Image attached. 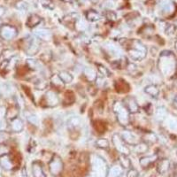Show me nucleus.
<instances>
[{"label": "nucleus", "instance_id": "nucleus-1", "mask_svg": "<svg viewBox=\"0 0 177 177\" xmlns=\"http://www.w3.org/2000/svg\"><path fill=\"white\" fill-rule=\"evenodd\" d=\"M128 51L130 57L135 60L144 59L146 55V48L145 45L137 40H132L130 48Z\"/></svg>", "mask_w": 177, "mask_h": 177}, {"label": "nucleus", "instance_id": "nucleus-2", "mask_svg": "<svg viewBox=\"0 0 177 177\" xmlns=\"http://www.w3.org/2000/svg\"><path fill=\"white\" fill-rule=\"evenodd\" d=\"M113 111L116 113L117 120L120 125L126 126L129 122V112L124 104L120 102H115L113 105Z\"/></svg>", "mask_w": 177, "mask_h": 177}, {"label": "nucleus", "instance_id": "nucleus-3", "mask_svg": "<svg viewBox=\"0 0 177 177\" xmlns=\"http://www.w3.org/2000/svg\"><path fill=\"white\" fill-rule=\"evenodd\" d=\"M113 144L115 146V148L119 150L122 155L128 156L130 152V150L126 145V143L124 142L122 137H120L118 134H114L113 135Z\"/></svg>", "mask_w": 177, "mask_h": 177}, {"label": "nucleus", "instance_id": "nucleus-4", "mask_svg": "<svg viewBox=\"0 0 177 177\" xmlns=\"http://www.w3.org/2000/svg\"><path fill=\"white\" fill-rule=\"evenodd\" d=\"M49 167H50V171L53 175H58L62 172L63 162L59 156L54 155L52 160H51L50 164H49Z\"/></svg>", "mask_w": 177, "mask_h": 177}, {"label": "nucleus", "instance_id": "nucleus-5", "mask_svg": "<svg viewBox=\"0 0 177 177\" xmlns=\"http://www.w3.org/2000/svg\"><path fill=\"white\" fill-rule=\"evenodd\" d=\"M43 103L45 104L44 106L53 107V106H56L59 104V97L56 95L55 92L50 91L47 92V93L45 94V96L42 98L41 105H43Z\"/></svg>", "mask_w": 177, "mask_h": 177}, {"label": "nucleus", "instance_id": "nucleus-6", "mask_svg": "<svg viewBox=\"0 0 177 177\" xmlns=\"http://www.w3.org/2000/svg\"><path fill=\"white\" fill-rule=\"evenodd\" d=\"M17 29L11 25H3L0 28V36L6 40H11L17 36Z\"/></svg>", "mask_w": 177, "mask_h": 177}, {"label": "nucleus", "instance_id": "nucleus-7", "mask_svg": "<svg viewBox=\"0 0 177 177\" xmlns=\"http://www.w3.org/2000/svg\"><path fill=\"white\" fill-rule=\"evenodd\" d=\"M124 106H126V108L128 109L129 113H135L138 112L139 110V106L137 102L135 101L134 97H127L124 100Z\"/></svg>", "mask_w": 177, "mask_h": 177}, {"label": "nucleus", "instance_id": "nucleus-8", "mask_svg": "<svg viewBox=\"0 0 177 177\" xmlns=\"http://www.w3.org/2000/svg\"><path fill=\"white\" fill-rule=\"evenodd\" d=\"M115 89L120 93H125L129 91V85L126 81L120 79L115 82Z\"/></svg>", "mask_w": 177, "mask_h": 177}, {"label": "nucleus", "instance_id": "nucleus-9", "mask_svg": "<svg viewBox=\"0 0 177 177\" xmlns=\"http://www.w3.org/2000/svg\"><path fill=\"white\" fill-rule=\"evenodd\" d=\"M32 172L34 177H46L43 171L42 166L39 162H34L32 164Z\"/></svg>", "mask_w": 177, "mask_h": 177}, {"label": "nucleus", "instance_id": "nucleus-10", "mask_svg": "<svg viewBox=\"0 0 177 177\" xmlns=\"http://www.w3.org/2000/svg\"><path fill=\"white\" fill-rule=\"evenodd\" d=\"M23 121L20 118H14L11 120V129L14 132H21L23 129Z\"/></svg>", "mask_w": 177, "mask_h": 177}, {"label": "nucleus", "instance_id": "nucleus-11", "mask_svg": "<svg viewBox=\"0 0 177 177\" xmlns=\"http://www.w3.org/2000/svg\"><path fill=\"white\" fill-rule=\"evenodd\" d=\"M42 22V19L41 17L38 16L37 14H31L30 16L28 17L27 21V26L29 27H37L40 22Z\"/></svg>", "mask_w": 177, "mask_h": 177}, {"label": "nucleus", "instance_id": "nucleus-12", "mask_svg": "<svg viewBox=\"0 0 177 177\" xmlns=\"http://www.w3.org/2000/svg\"><path fill=\"white\" fill-rule=\"evenodd\" d=\"M86 18L90 22H97L100 20V14L95 10H89L86 12Z\"/></svg>", "mask_w": 177, "mask_h": 177}, {"label": "nucleus", "instance_id": "nucleus-13", "mask_svg": "<svg viewBox=\"0 0 177 177\" xmlns=\"http://www.w3.org/2000/svg\"><path fill=\"white\" fill-rule=\"evenodd\" d=\"M58 75H59V77L60 78V80L62 81L65 84L66 83H70L73 81V79H74L73 75H71L70 73H68L67 71H61Z\"/></svg>", "mask_w": 177, "mask_h": 177}, {"label": "nucleus", "instance_id": "nucleus-14", "mask_svg": "<svg viewBox=\"0 0 177 177\" xmlns=\"http://www.w3.org/2000/svg\"><path fill=\"white\" fill-rule=\"evenodd\" d=\"M157 160V155L149 156V157H145L140 160V165L143 167H147L150 166L151 163H153Z\"/></svg>", "mask_w": 177, "mask_h": 177}, {"label": "nucleus", "instance_id": "nucleus-15", "mask_svg": "<svg viewBox=\"0 0 177 177\" xmlns=\"http://www.w3.org/2000/svg\"><path fill=\"white\" fill-rule=\"evenodd\" d=\"M122 139L124 140L125 143L129 144V145H135V139L133 134L129 131H125L122 134Z\"/></svg>", "mask_w": 177, "mask_h": 177}, {"label": "nucleus", "instance_id": "nucleus-16", "mask_svg": "<svg viewBox=\"0 0 177 177\" xmlns=\"http://www.w3.org/2000/svg\"><path fill=\"white\" fill-rule=\"evenodd\" d=\"M37 36L42 40L49 41L52 38V33L49 30H46V29H40L37 32Z\"/></svg>", "mask_w": 177, "mask_h": 177}, {"label": "nucleus", "instance_id": "nucleus-17", "mask_svg": "<svg viewBox=\"0 0 177 177\" xmlns=\"http://www.w3.org/2000/svg\"><path fill=\"white\" fill-rule=\"evenodd\" d=\"M38 50H39V45H38V43L36 42V41H31L30 43H29V45H28V47L27 48V54H29V55H35V54L37 53L38 52Z\"/></svg>", "mask_w": 177, "mask_h": 177}, {"label": "nucleus", "instance_id": "nucleus-18", "mask_svg": "<svg viewBox=\"0 0 177 177\" xmlns=\"http://www.w3.org/2000/svg\"><path fill=\"white\" fill-rule=\"evenodd\" d=\"M160 6L163 11L170 12L174 8V4L172 0H160Z\"/></svg>", "mask_w": 177, "mask_h": 177}, {"label": "nucleus", "instance_id": "nucleus-19", "mask_svg": "<svg viewBox=\"0 0 177 177\" xmlns=\"http://www.w3.org/2000/svg\"><path fill=\"white\" fill-rule=\"evenodd\" d=\"M169 169V161L167 160H161L158 166V171L160 174H165L166 172L168 171Z\"/></svg>", "mask_w": 177, "mask_h": 177}, {"label": "nucleus", "instance_id": "nucleus-20", "mask_svg": "<svg viewBox=\"0 0 177 177\" xmlns=\"http://www.w3.org/2000/svg\"><path fill=\"white\" fill-rule=\"evenodd\" d=\"M145 92L150 95L151 97H157L159 95V89L155 85H149L145 88Z\"/></svg>", "mask_w": 177, "mask_h": 177}, {"label": "nucleus", "instance_id": "nucleus-21", "mask_svg": "<svg viewBox=\"0 0 177 177\" xmlns=\"http://www.w3.org/2000/svg\"><path fill=\"white\" fill-rule=\"evenodd\" d=\"M84 75L88 78V80L90 81H95L97 78V74L94 70L90 67H87L84 69Z\"/></svg>", "mask_w": 177, "mask_h": 177}, {"label": "nucleus", "instance_id": "nucleus-22", "mask_svg": "<svg viewBox=\"0 0 177 177\" xmlns=\"http://www.w3.org/2000/svg\"><path fill=\"white\" fill-rule=\"evenodd\" d=\"M52 83L53 84L55 88H62L65 84L64 82L60 80L59 75H53V76L52 77Z\"/></svg>", "mask_w": 177, "mask_h": 177}, {"label": "nucleus", "instance_id": "nucleus-23", "mask_svg": "<svg viewBox=\"0 0 177 177\" xmlns=\"http://www.w3.org/2000/svg\"><path fill=\"white\" fill-rule=\"evenodd\" d=\"M75 97L73 92L69 91H66L65 93V103H66L68 105H71V104H73V103L75 102Z\"/></svg>", "mask_w": 177, "mask_h": 177}, {"label": "nucleus", "instance_id": "nucleus-24", "mask_svg": "<svg viewBox=\"0 0 177 177\" xmlns=\"http://www.w3.org/2000/svg\"><path fill=\"white\" fill-rule=\"evenodd\" d=\"M94 127H95V129L97 130L98 133H104L105 130H106V124L104 123L102 120L95 121Z\"/></svg>", "mask_w": 177, "mask_h": 177}, {"label": "nucleus", "instance_id": "nucleus-25", "mask_svg": "<svg viewBox=\"0 0 177 177\" xmlns=\"http://www.w3.org/2000/svg\"><path fill=\"white\" fill-rule=\"evenodd\" d=\"M96 145L97 147L101 148V149H107L109 147V142L108 140L104 139V138H99L97 140L96 142Z\"/></svg>", "mask_w": 177, "mask_h": 177}, {"label": "nucleus", "instance_id": "nucleus-26", "mask_svg": "<svg viewBox=\"0 0 177 177\" xmlns=\"http://www.w3.org/2000/svg\"><path fill=\"white\" fill-rule=\"evenodd\" d=\"M18 113H19V111H18V109L15 107H12L11 109H9L8 111H7V113H6V116H7V118L11 119V120H13L14 118H17V116H18Z\"/></svg>", "mask_w": 177, "mask_h": 177}, {"label": "nucleus", "instance_id": "nucleus-27", "mask_svg": "<svg viewBox=\"0 0 177 177\" xmlns=\"http://www.w3.org/2000/svg\"><path fill=\"white\" fill-rule=\"evenodd\" d=\"M120 165H121V166L123 168H128L131 165L130 160L125 155H122L120 157Z\"/></svg>", "mask_w": 177, "mask_h": 177}, {"label": "nucleus", "instance_id": "nucleus-28", "mask_svg": "<svg viewBox=\"0 0 177 177\" xmlns=\"http://www.w3.org/2000/svg\"><path fill=\"white\" fill-rule=\"evenodd\" d=\"M121 168L120 167V166H113V168L111 169V171H110V176L111 177H118L120 175V174H121Z\"/></svg>", "mask_w": 177, "mask_h": 177}, {"label": "nucleus", "instance_id": "nucleus-29", "mask_svg": "<svg viewBox=\"0 0 177 177\" xmlns=\"http://www.w3.org/2000/svg\"><path fill=\"white\" fill-rule=\"evenodd\" d=\"M147 150H148L147 144L142 143V144H138V145H135V151H136L137 153H144V152H145Z\"/></svg>", "mask_w": 177, "mask_h": 177}, {"label": "nucleus", "instance_id": "nucleus-30", "mask_svg": "<svg viewBox=\"0 0 177 177\" xmlns=\"http://www.w3.org/2000/svg\"><path fill=\"white\" fill-rule=\"evenodd\" d=\"M27 120H28L31 124H33V125H36V126L38 125L39 120H38V118L35 115V114H32V113H27Z\"/></svg>", "mask_w": 177, "mask_h": 177}, {"label": "nucleus", "instance_id": "nucleus-31", "mask_svg": "<svg viewBox=\"0 0 177 177\" xmlns=\"http://www.w3.org/2000/svg\"><path fill=\"white\" fill-rule=\"evenodd\" d=\"M47 86H48V84H47V82L45 81H38L36 83V88L37 90H41V91L46 89Z\"/></svg>", "mask_w": 177, "mask_h": 177}, {"label": "nucleus", "instance_id": "nucleus-32", "mask_svg": "<svg viewBox=\"0 0 177 177\" xmlns=\"http://www.w3.org/2000/svg\"><path fill=\"white\" fill-rule=\"evenodd\" d=\"M106 17L110 21H115L116 18H117V15H116V13L114 12L106 11Z\"/></svg>", "mask_w": 177, "mask_h": 177}, {"label": "nucleus", "instance_id": "nucleus-33", "mask_svg": "<svg viewBox=\"0 0 177 177\" xmlns=\"http://www.w3.org/2000/svg\"><path fill=\"white\" fill-rule=\"evenodd\" d=\"M98 71H99V73L103 75H106V76H109V71H108L105 66H100V65H98Z\"/></svg>", "mask_w": 177, "mask_h": 177}, {"label": "nucleus", "instance_id": "nucleus-34", "mask_svg": "<svg viewBox=\"0 0 177 177\" xmlns=\"http://www.w3.org/2000/svg\"><path fill=\"white\" fill-rule=\"evenodd\" d=\"M69 123L71 124L74 128H75L76 126H78V125L80 124V119L77 118V117H74V118L70 119Z\"/></svg>", "mask_w": 177, "mask_h": 177}, {"label": "nucleus", "instance_id": "nucleus-35", "mask_svg": "<svg viewBox=\"0 0 177 177\" xmlns=\"http://www.w3.org/2000/svg\"><path fill=\"white\" fill-rule=\"evenodd\" d=\"M127 177H138V172L136 171L135 169H134V168H132L129 171L128 175H127Z\"/></svg>", "mask_w": 177, "mask_h": 177}, {"label": "nucleus", "instance_id": "nucleus-36", "mask_svg": "<svg viewBox=\"0 0 177 177\" xmlns=\"http://www.w3.org/2000/svg\"><path fill=\"white\" fill-rule=\"evenodd\" d=\"M97 91V89L96 87H93V86H91L90 88H89V92H90V94L92 95V96H94Z\"/></svg>", "mask_w": 177, "mask_h": 177}, {"label": "nucleus", "instance_id": "nucleus-37", "mask_svg": "<svg viewBox=\"0 0 177 177\" xmlns=\"http://www.w3.org/2000/svg\"><path fill=\"white\" fill-rule=\"evenodd\" d=\"M76 1H77L80 5H82V4H84L85 2H87L88 0H76Z\"/></svg>", "mask_w": 177, "mask_h": 177}, {"label": "nucleus", "instance_id": "nucleus-38", "mask_svg": "<svg viewBox=\"0 0 177 177\" xmlns=\"http://www.w3.org/2000/svg\"><path fill=\"white\" fill-rule=\"evenodd\" d=\"M5 12V9L4 8H2V7H0V16L1 15H3V13Z\"/></svg>", "mask_w": 177, "mask_h": 177}, {"label": "nucleus", "instance_id": "nucleus-39", "mask_svg": "<svg viewBox=\"0 0 177 177\" xmlns=\"http://www.w3.org/2000/svg\"><path fill=\"white\" fill-rule=\"evenodd\" d=\"M175 48H176V51H177V42L175 43Z\"/></svg>", "mask_w": 177, "mask_h": 177}]
</instances>
